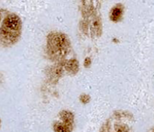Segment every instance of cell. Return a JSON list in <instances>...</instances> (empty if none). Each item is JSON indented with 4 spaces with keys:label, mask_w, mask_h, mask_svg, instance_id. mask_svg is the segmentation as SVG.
Here are the masks:
<instances>
[{
    "label": "cell",
    "mask_w": 154,
    "mask_h": 132,
    "mask_svg": "<svg viewBox=\"0 0 154 132\" xmlns=\"http://www.w3.org/2000/svg\"><path fill=\"white\" fill-rule=\"evenodd\" d=\"M81 20L79 29L81 32L91 39L101 36L103 32L100 2L99 1H82L79 5Z\"/></svg>",
    "instance_id": "6da1fadb"
},
{
    "label": "cell",
    "mask_w": 154,
    "mask_h": 132,
    "mask_svg": "<svg viewBox=\"0 0 154 132\" xmlns=\"http://www.w3.org/2000/svg\"><path fill=\"white\" fill-rule=\"evenodd\" d=\"M72 52V45L66 34L58 31L49 32L46 37L45 53L54 63H64Z\"/></svg>",
    "instance_id": "7a4b0ae2"
},
{
    "label": "cell",
    "mask_w": 154,
    "mask_h": 132,
    "mask_svg": "<svg viewBox=\"0 0 154 132\" xmlns=\"http://www.w3.org/2000/svg\"><path fill=\"white\" fill-rule=\"evenodd\" d=\"M0 23V46L8 48L14 45L20 40L23 23L19 15L5 11Z\"/></svg>",
    "instance_id": "3957f363"
},
{
    "label": "cell",
    "mask_w": 154,
    "mask_h": 132,
    "mask_svg": "<svg viewBox=\"0 0 154 132\" xmlns=\"http://www.w3.org/2000/svg\"><path fill=\"white\" fill-rule=\"evenodd\" d=\"M134 117L128 110L114 111L103 122L99 132H134Z\"/></svg>",
    "instance_id": "277c9868"
},
{
    "label": "cell",
    "mask_w": 154,
    "mask_h": 132,
    "mask_svg": "<svg viewBox=\"0 0 154 132\" xmlns=\"http://www.w3.org/2000/svg\"><path fill=\"white\" fill-rule=\"evenodd\" d=\"M74 125V114L71 111L63 109L60 111L54 118L52 128L54 132H72Z\"/></svg>",
    "instance_id": "5b68a950"
},
{
    "label": "cell",
    "mask_w": 154,
    "mask_h": 132,
    "mask_svg": "<svg viewBox=\"0 0 154 132\" xmlns=\"http://www.w3.org/2000/svg\"><path fill=\"white\" fill-rule=\"evenodd\" d=\"M124 11H125V6H124L123 4H116L111 8L110 12H109V19H110L111 21L114 22V23H117V22L120 21L124 14Z\"/></svg>",
    "instance_id": "8992f818"
},
{
    "label": "cell",
    "mask_w": 154,
    "mask_h": 132,
    "mask_svg": "<svg viewBox=\"0 0 154 132\" xmlns=\"http://www.w3.org/2000/svg\"><path fill=\"white\" fill-rule=\"evenodd\" d=\"M60 64H62L65 72L68 75H75L79 69V61L75 57L69 59L64 63H62Z\"/></svg>",
    "instance_id": "52a82bcc"
},
{
    "label": "cell",
    "mask_w": 154,
    "mask_h": 132,
    "mask_svg": "<svg viewBox=\"0 0 154 132\" xmlns=\"http://www.w3.org/2000/svg\"><path fill=\"white\" fill-rule=\"evenodd\" d=\"M90 100H91V97L87 94H82L80 95V97H79V100L81 101V103H84V104H86V103H89Z\"/></svg>",
    "instance_id": "ba28073f"
},
{
    "label": "cell",
    "mask_w": 154,
    "mask_h": 132,
    "mask_svg": "<svg viewBox=\"0 0 154 132\" xmlns=\"http://www.w3.org/2000/svg\"><path fill=\"white\" fill-rule=\"evenodd\" d=\"M3 14H4V11H2V10H0V23H1V21H2V17H3Z\"/></svg>",
    "instance_id": "9c48e42d"
},
{
    "label": "cell",
    "mask_w": 154,
    "mask_h": 132,
    "mask_svg": "<svg viewBox=\"0 0 154 132\" xmlns=\"http://www.w3.org/2000/svg\"><path fill=\"white\" fill-rule=\"evenodd\" d=\"M149 132H154V129H152V130H151Z\"/></svg>",
    "instance_id": "30bf717a"
},
{
    "label": "cell",
    "mask_w": 154,
    "mask_h": 132,
    "mask_svg": "<svg viewBox=\"0 0 154 132\" xmlns=\"http://www.w3.org/2000/svg\"><path fill=\"white\" fill-rule=\"evenodd\" d=\"M1 123H2V121H1V119H0V127H1Z\"/></svg>",
    "instance_id": "8fae6325"
}]
</instances>
